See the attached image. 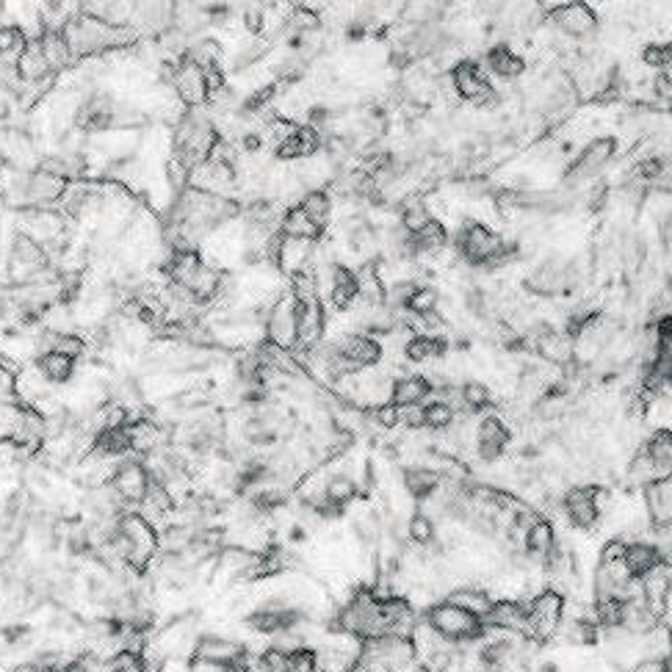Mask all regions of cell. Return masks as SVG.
Segmentation results:
<instances>
[{
  "mask_svg": "<svg viewBox=\"0 0 672 672\" xmlns=\"http://www.w3.org/2000/svg\"><path fill=\"white\" fill-rule=\"evenodd\" d=\"M219 128L211 117L200 111H188L174 128H172V158L180 161L188 172L203 166L211 152L219 144Z\"/></svg>",
  "mask_w": 672,
  "mask_h": 672,
  "instance_id": "1",
  "label": "cell"
},
{
  "mask_svg": "<svg viewBox=\"0 0 672 672\" xmlns=\"http://www.w3.org/2000/svg\"><path fill=\"white\" fill-rule=\"evenodd\" d=\"M424 623L440 634L443 639L454 642V645H470V642H482L488 634V625L482 617H476L470 612H465L462 606L451 604V601H437L424 612Z\"/></svg>",
  "mask_w": 672,
  "mask_h": 672,
  "instance_id": "2",
  "label": "cell"
},
{
  "mask_svg": "<svg viewBox=\"0 0 672 672\" xmlns=\"http://www.w3.org/2000/svg\"><path fill=\"white\" fill-rule=\"evenodd\" d=\"M457 252L470 266H490V268L507 263L512 255L504 236L482 222H465V227L457 233Z\"/></svg>",
  "mask_w": 672,
  "mask_h": 672,
  "instance_id": "3",
  "label": "cell"
},
{
  "mask_svg": "<svg viewBox=\"0 0 672 672\" xmlns=\"http://www.w3.org/2000/svg\"><path fill=\"white\" fill-rule=\"evenodd\" d=\"M564 623V598L562 593L542 590L526 601V636L534 642H548Z\"/></svg>",
  "mask_w": 672,
  "mask_h": 672,
  "instance_id": "4",
  "label": "cell"
},
{
  "mask_svg": "<svg viewBox=\"0 0 672 672\" xmlns=\"http://www.w3.org/2000/svg\"><path fill=\"white\" fill-rule=\"evenodd\" d=\"M297 316H299V302L291 294H279L266 308L263 341L277 349L294 352L297 349Z\"/></svg>",
  "mask_w": 672,
  "mask_h": 672,
  "instance_id": "5",
  "label": "cell"
},
{
  "mask_svg": "<svg viewBox=\"0 0 672 672\" xmlns=\"http://www.w3.org/2000/svg\"><path fill=\"white\" fill-rule=\"evenodd\" d=\"M172 91H174V98L180 100V106L185 111H200V109H205L211 103V89H208L205 69L197 61H191L188 56H183L174 64Z\"/></svg>",
  "mask_w": 672,
  "mask_h": 672,
  "instance_id": "6",
  "label": "cell"
},
{
  "mask_svg": "<svg viewBox=\"0 0 672 672\" xmlns=\"http://www.w3.org/2000/svg\"><path fill=\"white\" fill-rule=\"evenodd\" d=\"M451 86H454L459 100L470 103V106H478V109L493 106L496 98H499L493 83H490V78H488V72L482 69V64L470 61V58L454 64V69H451Z\"/></svg>",
  "mask_w": 672,
  "mask_h": 672,
  "instance_id": "7",
  "label": "cell"
},
{
  "mask_svg": "<svg viewBox=\"0 0 672 672\" xmlns=\"http://www.w3.org/2000/svg\"><path fill=\"white\" fill-rule=\"evenodd\" d=\"M150 482L152 478H150L147 465L139 457H128V459L117 462L109 488L122 507H139L150 490Z\"/></svg>",
  "mask_w": 672,
  "mask_h": 672,
  "instance_id": "8",
  "label": "cell"
},
{
  "mask_svg": "<svg viewBox=\"0 0 672 672\" xmlns=\"http://www.w3.org/2000/svg\"><path fill=\"white\" fill-rule=\"evenodd\" d=\"M15 227L17 233H26L50 249L53 244H61L67 236V214L53 211V208H26V211H17Z\"/></svg>",
  "mask_w": 672,
  "mask_h": 672,
  "instance_id": "9",
  "label": "cell"
},
{
  "mask_svg": "<svg viewBox=\"0 0 672 672\" xmlns=\"http://www.w3.org/2000/svg\"><path fill=\"white\" fill-rule=\"evenodd\" d=\"M562 509H564V518L570 520L572 529L593 531L601 523L598 488H590V485H575V488H570L562 496Z\"/></svg>",
  "mask_w": 672,
  "mask_h": 672,
  "instance_id": "10",
  "label": "cell"
},
{
  "mask_svg": "<svg viewBox=\"0 0 672 672\" xmlns=\"http://www.w3.org/2000/svg\"><path fill=\"white\" fill-rule=\"evenodd\" d=\"M354 371H371L382 362V343L368 332H343L330 343Z\"/></svg>",
  "mask_w": 672,
  "mask_h": 672,
  "instance_id": "11",
  "label": "cell"
},
{
  "mask_svg": "<svg viewBox=\"0 0 672 672\" xmlns=\"http://www.w3.org/2000/svg\"><path fill=\"white\" fill-rule=\"evenodd\" d=\"M572 277H575L572 266L564 257H548L534 266V271L526 279V288L534 297H553L562 294L564 288H570Z\"/></svg>",
  "mask_w": 672,
  "mask_h": 672,
  "instance_id": "12",
  "label": "cell"
},
{
  "mask_svg": "<svg viewBox=\"0 0 672 672\" xmlns=\"http://www.w3.org/2000/svg\"><path fill=\"white\" fill-rule=\"evenodd\" d=\"M191 656L197 658H208L214 664H222V667H236V664H247L249 658V650L244 642H236L230 636H219V634H200L194 639V650Z\"/></svg>",
  "mask_w": 672,
  "mask_h": 672,
  "instance_id": "13",
  "label": "cell"
},
{
  "mask_svg": "<svg viewBox=\"0 0 672 672\" xmlns=\"http://www.w3.org/2000/svg\"><path fill=\"white\" fill-rule=\"evenodd\" d=\"M509 440H512L509 426L499 415H485V418L476 421V454L482 462H488V465L499 462L504 457Z\"/></svg>",
  "mask_w": 672,
  "mask_h": 672,
  "instance_id": "14",
  "label": "cell"
},
{
  "mask_svg": "<svg viewBox=\"0 0 672 672\" xmlns=\"http://www.w3.org/2000/svg\"><path fill=\"white\" fill-rule=\"evenodd\" d=\"M551 20L570 39H590L598 34V15L587 4H564L553 9Z\"/></svg>",
  "mask_w": 672,
  "mask_h": 672,
  "instance_id": "15",
  "label": "cell"
},
{
  "mask_svg": "<svg viewBox=\"0 0 672 672\" xmlns=\"http://www.w3.org/2000/svg\"><path fill=\"white\" fill-rule=\"evenodd\" d=\"M131 28L142 37H166L174 31V4H136Z\"/></svg>",
  "mask_w": 672,
  "mask_h": 672,
  "instance_id": "16",
  "label": "cell"
},
{
  "mask_svg": "<svg viewBox=\"0 0 672 672\" xmlns=\"http://www.w3.org/2000/svg\"><path fill=\"white\" fill-rule=\"evenodd\" d=\"M324 335H327V313H324V305L321 302L299 305V316H297V349L313 352L316 346H321Z\"/></svg>",
  "mask_w": 672,
  "mask_h": 672,
  "instance_id": "17",
  "label": "cell"
},
{
  "mask_svg": "<svg viewBox=\"0 0 672 672\" xmlns=\"http://www.w3.org/2000/svg\"><path fill=\"white\" fill-rule=\"evenodd\" d=\"M316 260V244L313 241H299V238H279L277 255H274V266L279 274L294 277L305 268H310Z\"/></svg>",
  "mask_w": 672,
  "mask_h": 672,
  "instance_id": "18",
  "label": "cell"
},
{
  "mask_svg": "<svg viewBox=\"0 0 672 672\" xmlns=\"http://www.w3.org/2000/svg\"><path fill=\"white\" fill-rule=\"evenodd\" d=\"M636 582H639L642 604H645L653 614H658V620H661L664 604H667L669 590H672V567H669V564H658V567H653L650 572H645L642 579H636Z\"/></svg>",
  "mask_w": 672,
  "mask_h": 672,
  "instance_id": "19",
  "label": "cell"
},
{
  "mask_svg": "<svg viewBox=\"0 0 672 672\" xmlns=\"http://www.w3.org/2000/svg\"><path fill=\"white\" fill-rule=\"evenodd\" d=\"M488 631H504V634H520L526 636V601H496L490 612L485 614Z\"/></svg>",
  "mask_w": 672,
  "mask_h": 672,
  "instance_id": "20",
  "label": "cell"
},
{
  "mask_svg": "<svg viewBox=\"0 0 672 672\" xmlns=\"http://www.w3.org/2000/svg\"><path fill=\"white\" fill-rule=\"evenodd\" d=\"M614 139H595V142H590L584 150H582V155L572 161V166H570V177H575V180H590V177H595L612 158H614Z\"/></svg>",
  "mask_w": 672,
  "mask_h": 672,
  "instance_id": "21",
  "label": "cell"
},
{
  "mask_svg": "<svg viewBox=\"0 0 672 672\" xmlns=\"http://www.w3.org/2000/svg\"><path fill=\"white\" fill-rule=\"evenodd\" d=\"M15 69H17L23 86H42V83L53 75V69H50V64H47V58H45V50H42L39 37H31V39H28L26 50H23V53L17 56V61H15Z\"/></svg>",
  "mask_w": 672,
  "mask_h": 672,
  "instance_id": "22",
  "label": "cell"
},
{
  "mask_svg": "<svg viewBox=\"0 0 672 672\" xmlns=\"http://www.w3.org/2000/svg\"><path fill=\"white\" fill-rule=\"evenodd\" d=\"M435 396V385L429 376H418V373H407V376H396L394 379V394H391V404L396 407H415L424 404Z\"/></svg>",
  "mask_w": 672,
  "mask_h": 672,
  "instance_id": "23",
  "label": "cell"
},
{
  "mask_svg": "<svg viewBox=\"0 0 672 672\" xmlns=\"http://www.w3.org/2000/svg\"><path fill=\"white\" fill-rule=\"evenodd\" d=\"M645 512L653 526H672V473L645 488Z\"/></svg>",
  "mask_w": 672,
  "mask_h": 672,
  "instance_id": "24",
  "label": "cell"
},
{
  "mask_svg": "<svg viewBox=\"0 0 672 672\" xmlns=\"http://www.w3.org/2000/svg\"><path fill=\"white\" fill-rule=\"evenodd\" d=\"M402 485H404V490H407L410 499L429 501V499L440 490L443 476H440L437 470H432V467L421 465V462H415V465L404 467V473H402Z\"/></svg>",
  "mask_w": 672,
  "mask_h": 672,
  "instance_id": "25",
  "label": "cell"
},
{
  "mask_svg": "<svg viewBox=\"0 0 672 672\" xmlns=\"http://www.w3.org/2000/svg\"><path fill=\"white\" fill-rule=\"evenodd\" d=\"M89 454L91 457H98V459H109V462H114V459H128L133 451H131V435H128V426H122V429H106V432H100V435H94V440H91V446H89Z\"/></svg>",
  "mask_w": 672,
  "mask_h": 672,
  "instance_id": "26",
  "label": "cell"
},
{
  "mask_svg": "<svg viewBox=\"0 0 672 672\" xmlns=\"http://www.w3.org/2000/svg\"><path fill=\"white\" fill-rule=\"evenodd\" d=\"M556 545H559V537L548 518H537L523 534V553L534 562H542Z\"/></svg>",
  "mask_w": 672,
  "mask_h": 672,
  "instance_id": "27",
  "label": "cell"
},
{
  "mask_svg": "<svg viewBox=\"0 0 672 672\" xmlns=\"http://www.w3.org/2000/svg\"><path fill=\"white\" fill-rule=\"evenodd\" d=\"M34 368L47 385H69V382L75 379L78 362L69 360L67 354H58V352H42L34 360Z\"/></svg>",
  "mask_w": 672,
  "mask_h": 672,
  "instance_id": "28",
  "label": "cell"
},
{
  "mask_svg": "<svg viewBox=\"0 0 672 672\" xmlns=\"http://www.w3.org/2000/svg\"><path fill=\"white\" fill-rule=\"evenodd\" d=\"M642 448H645V454H647L653 470H656V482H658V478H664V476L672 473V429H667V426L656 429V432L645 440Z\"/></svg>",
  "mask_w": 672,
  "mask_h": 672,
  "instance_id": "29",
  "label": "cell"
},
{
  "mask_svg": "<svg viewBox=\"0 0 672 672\" xmlns=\"http://www.w3.org/2000/svg\"><path fill=\"white\" fill-rule=\"evenodd\" d=\"M279 233L285 238H299V241H313L316 244L324 230L302 211V205H291L279 219Z\"/></svg>",
  "mask_w": 672,
  "mask_h": 672,
  "instance_id": "30",
  "label": "cell"
},
{
  "mask_svg": "<svg viewBox=\"0 0 672 672\" xmlns=\"http://www.w3.org/2000/svg\"><path fill=\"white\" fill-rule=\"evenodd\" d=\"M628 570L634 572V579H642L645 572H650L653 567L664 564L658 548L650 540H628L625 542V553H623Z\"/></svg>",
  "mask_w": 672,
  "mask_h": 672,
  "instance_id": "31",
  "label": "cell"
},
{
  "mask_svg": "<svg viewBox=\"0 0 672 672\" xmlns=\"http://www.w3.org/2000/svg\"><path fill=\"white\" fill-rule=\"evenodd\" d=\"M360 493L357 478L349 473H332L330 478H324V499L332 509L343 512Z\"/></svg>",
  "mask_w": 672,
  "mask_h": 672,
  "instance_id": "32",
  "label": "cell"
},
{
  "mask_svg": "<svg viewBox=\"0 0 672 672\" xmlns=\"http://www.w3.org/2000/svg\"><path fill=\"white\" fill-rule=\"evenodd\" d=\"M446 601L462 606L465 612H470V614H476V617H482V620H485V614L490 612V606L496 604V598H493L488 590H482V587H467V584L454 587V590L446 595Z\"/></svg>",
  "mask_w": 672,
  "mask_h": 672,
  "instance_id": "33",
  "label": "cell"
},
{
  "mask_svg": "<svg viewBox=\"0 0 672 672\" xmlns=\"http://www.w3.org/2000/svg\"><path fill=\"white\" fill-rule=\"evenodd\" d=\"M488 67L496 78H504V80H518L523 72H526V58L509 47H493L488 53Z\"/></svg>",
  "mask_w": 672,
  "mask_h": 672,
  "instance_id": "34",
  "label": "cell"
},
{
  "mask_svg": "<svg viewBox=\"0 0 672 672\" xmlns=\"http://www.w3.org/2000/svg\"><path fill=\"white\" fill-rule=\"evenodd\" d=\"M446 354V341L440 335H410L404 343V357L410 362H432Z\"/></svg>",
  "mask_w": 672,
  "mask_h": 672,
  "instance_id": "35",
  "label": "cell"
},
{
  "mask_svg": "<svg viewBox=\"0 0 672 672\" xmlns=\"http://www.w3.org/2000/svg\"><path fill=\"white\" fill-rule=\"evenodd\" d=\"M37 37H39V42H42L45 58H47L53 75H56V72H64V69H69V67H75V61H72V56H69V47H67L61 31H42V34H37Z\"/></svg>",
  "mask_w": 672,
  "mask_h": 672,
  "instance_id": "36",
  "label": "cell"
},
{
  "mask_svg": "<svg viewBox=\"0 0 672 672\" xmlns=\"http://www.w3.org/2000/svg\"><path fill=\"white\" fill-rule=\"evenodd\" d=\"M448 244V230L443 222L437 219H429L415 236H413V252H424V255H432V252H443Z\"/></svg>",
  "mask_w": 672,
  "mask_h": 672,
  "instance_id": "37",
  "label": "cell"
},
{
  "mask_svg": "<svg viewBox=\"0 0 672 672\" xmlns=\"http://www.w3.org/2000/svg\"><path fill=\"white\" fill-rule=\"evenodd\" d=\"M297 205H302V211L324 230L327 225H330V219H332V200H330V191H305L302 194V200L297 203Z\"/></svg>",
  "mask_w": 672,
  "mask_h": 672,
  "instance_id": "38",
  "label": "cell"
},
{
  "mask_svg": "<svg viewBox=\"0 0 672 672\" xmlns=\"http://www.w3.org/2000/svg\"><path fill=\"white\" fill-rule=\"evenodd\" d=\"M407 540H410L413 545H418L421 551L435 545V540H437V526H435V520H432L429 512H413V515L407 518Z\"/></svg>",
  "mask_w": 672,
  "mask_h": 672,
  "instance_id": "39",
  "label": "cell"
},
{
  "mask_svg": "<svg viewBox=\"0 0 672 672\" xmlns=\"http://www.w3.org/2000/svg\"><path fill=\"white\" fill-rule=\"evenodd\" d=\"M459 396H462V407L467 413H482L493 404V391L490 385H485V382L478 379H467L459 385Z\"/></svg>",
  "mask_w": 672,
  "mask_h": 672,
  "instance_id": "40",
  "label": "cell"
},
{
  "mask_svg": "<svg viewBox=\"0 0 672 672\" xmlns=\"http://www.w3.org/2000/svg\"><path fill=\"white\" fill-rule=\"evenodd\" d=\"M28 34L17 26V23H6V26H0V61H9V64H15L17 61V56L26 50V45H28Z\"/></svg>",
  "mask_w": 672,
  "mask_h": 672,
  "instance_id": "41",
  "label": "cell"
},
{
  "mask_svg": "<svg viewBox=\"0 0 672 672\" xmlns=\"http://www.w3.org/2000/svg\"><path fill=\"white\" fill-rule=\"evenodd\" d=\"M457 418V410L451 404H446L443 399L432 396L429 402H424V429L432 432H446Z\"/></svg>",
  "mask_w": 672,
  "mask_h": 672,
  "instance_id": "42",
  "label": "cell"
},
{
  "mask_svg": "<svg viewBox=\"0 0 672 672\" xmlns=\"http://www.w3.org/2000/svg\"><path fill=\"white\" fill-rule=\"evenodd\" d=\"M625 476H628V482H631L634 488H642V490L650 488V485L656 482V470H653V465H650L645 448H639V451L631 457V462H628V467H625Z\"/></svg>",
  "mask_w": 672,
  "mask_h": 672,
  "instance_id": "43",
  "label": "cell"
},
{
  "mask_svg": "<svg viewBox=\"0 0 672 672\" xmlns=\"http://www.w3.org/2000/svg\"><path fill=\"white\" fill-rule=\"evenodd\" d=\"M437 305H440V294L435 291V288L432 285H418L413 291V297H410V302H407V310L413 316H435Z\"/></svg>",
  "mask_w": 672,
  "mask_h": 672,
  "instance_id": "44",
  "label": "cell"
},
{
  "mask_svg": "<svg viewBox=\"0 0 672 672\" xmlns=\"http://www.w3.org/2000/svg\"><path fill=\"white\" fill-rule=\"evenodd\" d=\"M111 664H114L117 672H150L147 658H144V653H139V650H125V647H120V650L111 656Z\"/></svg>",
  "mask_w": 672,
  "mask_h": 672,
  "instance_id": "45",
  "label": "cell"
},
{
  "mask_svg": "<svg viewBox=\"0 0 672 672\" xmlns=\"http://www.w3.org/2000/svg\"><path fill=\"white\" fill-rule=\"evenodd\" d=\"M288 669V653L277 650V647H266L260 650L257 661H255V672H285Z\"/></svg>",
  "mask_w": 672,
  "mask_h": 672,
  "instance_id": "46",
  "label": "cell"
},
{
  "mask_svg": "<svg viewBox=\"0 0 672 672\" xmlns=\"http://www.w3.org/2000/svg\"><path fill=\"white\" fill-rule=\"evenodd\" d=\"M368 418L376 424V429H399V407L396 404H379L368 410Z\"/></svg>",
  "mask_w": 672,
  "mask_h": 672,
  "instance_id": "47",
  "label": "cell"
},
{
  "mask_svg": "<svg viewBox=\"0 0 672 672\" xmlns=\"http://www.w3.org/2000/svg\"><path fill=\"white\" fill-rule=\"evenodd\" d=\"M28 636H31V628L28 625H6V628H0V639H4L6 645H12V647H17Z\"/></svg>",
  "mask_w": 672,
  "mask_h": 672,
  "instance_id": "48",
  "label": "cell"
},
{
  "mask_svg": "<svg viewBox=\"0 0 672 672\" xmlns=\"http://www.w3.org/2000/svg\"><path fill=\"white\" fill-rule=\"evenodd\" d=\"M83 658H86L89 672H117L114 664H111V658H106V656H100V653H94V650H83Z\"/></svg>",
  "mask_w": 672,
  "mask_h": 672,
  "instance_id": "49",
  "label": "cell"
},
{
  "mask_svg": "<svg viewBox=\"0 0 672 672\" xmlns=\"http://www.w3.org/2000/svg\"><path fill=\"white\" fill-rule=\"evenodd\" d=\"M230 667H222V664H214V661H208V658H197V656H191V661H188V672H227Z\"/></svg>",
  "mask_w": 672,
  "mask_h": 672,
  "instance_id": "50",
  "label": "cell"
},
{
  "mask_svg": "<svg viewBox=\"0 0 672 672\" xmlns=\"http://www.w3.org/2000/svg\"><path fill=\"white\" fill-rule=\"evenodd\" d=\"M628 672H667L661 658H639Z\"/></svg>",
  "mask_w": 672,
  "mask_h": 672,
  "instance_id": "51",
  "label": "cell"
},
{
  "mask_svg": "<svg viewBox=\"0 0 672 672\" xmlns=\"http://www.w3.org/2000/svg\"><path fill=\"white\" fill-rule=\"evenodd\" d=\"M9 114H12V100L6 98V94H0V122L9 120Z\"/></svg>",
  "mask_w": 672,
  "mask_h": 672,
  "instance_id": "52",
  "label": "cell"
},
{
  "mask_svg": "<svg viewBox=\"0 0 672 672\" xmlns=\"http://www.w3.org/2000/svg\"><path fill=\"white\" fill-rule=\"evenodd\" d=\"M227 672H252V667H249V664H236V667H230Z\"/></svg>",
  "mask_w": 672,
  "mask_h": 672,
  "instance_id": "53",
  "label": "cell"
}]
</instances>
